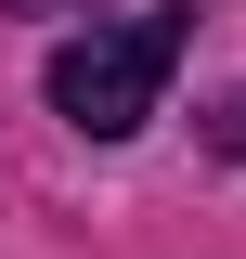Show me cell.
<instances>
[{
    "mask_svg": "<svg viewBox=\"0 0 246 259\" xmlns=\"http://www.w3.org/2000/svg\"><path fill=\"white\" fill-rule=\"evenodd\" d=\"M194 39V0H169V13H143V26H91L52 52V117L91 130V143H130V130L155 117V91H169V52Z\"/></svg>",
    "mask_w": 246,
    "mask_h": 259,
    "instance_id": "6da1fadb",
    "label": "cell"
},
{
    "mask_svg": "<svg viewBox=\"0 0 246 259\" xmlns=\"http://www.w3.org/2000/svg\"><path fill=\"white\" fill-rule=\"evenodd\" d=\"M208 130H220V156H233V168H246V91H233V104H220V117H208Z\"/></svg>",
    "mask_w": 246,
    "mask_h": 259,
    "instance_id": "7a4b0ae2",
    "label": "cell"
}]
</instances>
